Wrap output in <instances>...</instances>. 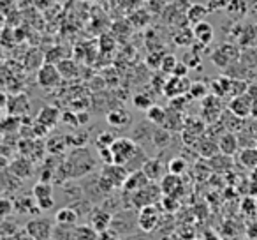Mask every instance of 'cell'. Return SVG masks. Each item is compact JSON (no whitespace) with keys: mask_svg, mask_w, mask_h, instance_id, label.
I'll return each mask as SVG.
<instances>
[{"mask_svg":"<svg viewBox=\"0 0 257 240\" xmlns=\"http://www.w3.org/2000/svg\"><path fill=\"white\" fill-rule=\"evenodd\" d=\"M190 67L185 64L183 60L178 62V65L175 67V71H173V76H178V78H187V74H189Z\"/></svg>","mask_w":257,"mask_h":240,"instance_id":"cell-35","label":"cell"},{"mask_svg":"<svg viewBox=\"0 0 257 240\" xmlns=\"http://www.w3.org/2000/svg\"><path fill=\"white\" fill-rule=\"evenodd\" d=\"M187 94H189V97H192V99H204V97L208 96V87L204 85V83L194 82Z\"/></svg>","mask_w":257,"mask_h":240,"instance_id":"cell-29","label":"cell"},{"mask_svg":"<svg viewBox=\"0 0 257 240\" xmlns=\"http://www.w3.org/2000/svg\"><path fill=\"white\" fill-rule=\"evenodd\" d=\"M227 13L232 20H239L246 15V2L245 0H231L229 2V8H227Z\"/></svg>","mask_w":257,"mask_h":240,"instance_id":"cell-23","label":"cell"},{"mask_svg":"<svg viewBox=\"0 0 257 240\" xmlns=\"http://www.w3.org/2000/svg\"><path fill=\"white\" fill-rule=\"evenodd\" d=\"M141 170H143V173L148 177L150 182L162 180V177H164L162 175V173H164V166H162V163L159 161V159H148V161H145Z\"/></svg>","mask_w":257,"mask_h":240,"instance_id":"cell-19","label":"cell"},{"mask_svg":"<svg viewBox=\"0 0 257 240\" xmlns=\"http://www.w3.org/2000/svg\"><path fill=\"white\" fill-rule=\"evenodd\" d=\"M133 104L136 110L140 111H148L152 106H154V101H152V97L148 96V94L141 92V94H136V96L133 97Z\"/></svg>","mask_w":257,"mask_h":240,"instance_id":"cell-26","label":"cell"},{"mask_svg":"<svg viewBox=\"0 0 257 240\" xmlns=\"http://www.w3.org/2000/svg\"><path fill=\"white\" fill-rule=\"evenodd\" d=\"M182 187V180H180V175H175V173H168V175L162 177L161 180V191L164 193V196H175L176 193Z\"/></svg>","mask_w":257,"mask_h":240,"instance_id":"cell-20","label":"cell"},{"mask_svg":"<svg viewBox=\"0 0 257 240\" xmlns=\"http://www.w3.org/2000/svg\"><path fill=\"white\" fill-rule=\"evenodd\" d=\"M106 120L111 127H114V129H123V127H127L128 124H131V113L125 111L123 108H116V110L107 113Z\"/></svg>","mask_w":257,"mask_h":240,"instance_id":"cell-13","label":"cell"},{"mask_svg":"<svg viewBox=\"0 0 257 240\" xmlns=\"http://www.w3.org/2000/svg\"><path fill=\"white\" fill-rule=\"evenodd\" d=\"M97 236H99V233L90 224L76 226L74 229V240H97Z\"/></svg>","mask_w":257,"mask_h":240,"instance_id":"cell-25","label":"cell"},{"mask_svg":"<svg viewBox=\"0 0 257 240\" xmlns=\"http://www.w3.org/2000/svg\"><path fill=\"white\" fill-rule=\"evenodd\" d=\"M32 196L36 198L41 212H48L51 208H55V196H53V186H51V182L39 180L32 187Z\"/></svg>","mask_w":257,"mask_h":240,"instance_id":"cell-3","label":"cell"},{"mask_svg":"<svg viewBox=\"0 0 257 240\" xmlns=\"http://www.w3.org/2000/svg\"><path fill=\"white\" fill-rule=\"evenodd\" d=\"M196 41V36H194V30H180L175 36V43L176 46H190V44Z\"/></svg>","mask_w":257,"mask_h":240,"instance_id":"cell-28","label":"cell"},{"mask_svg":"<svg viewBox=\"0 0 257 240\" xmlns=\"http://www.w3.org/2000/svg\"><path fill=\"white\" fill-rule=\"evenodd\" d=\"M25 231H27V235H30L36 240H48L53 236L55 226H53V222H51V219L39 217V215H37V217L30 219V221L27 222Z\"/></svg>","mask_w":257,"mask_h":240,"instance_id":"cell-2","label":"cell"},{"mask_svg":"<svg viewBox=\"0 0 257 240\" xmlns=\"http://www.w3.org/2000/svg\"><path fill=\"white\" fill-rule=\"evenodd\" d=\"M190 85L192 82H189V78H178V76H173L171 79L164 83V94L171 99L175 97H182L185 92L190 90Z\"/></svg>","mask_w":257,"mask_h":240,"instance_id":"cell-8","label":"cell"},{"mask_svg":"<svg viewBox=\"0 0 257 240\" xmlns=\"http://www.w3.org/2000/svg\"><path fill=\"white\" fill-rule=\"evenodd\" d=\"M178 62L180 60L175 55H164L161 62V71L166 72V74H173V71H175V67L178 65Z\"/></svg>","mask_w":257,"mask_h":240,"instance_id":"cell-30","label":"cell"},{"mask_svg":"<svg viewBox=\"0 0 257 240\" xmlns=\"http://www.w3.org/2000/svg\"><path fill=\"white\" fill-rule=\"evenodd\" d=\"M0 205H2V217L4 219H8L15 212V201H9L8 198H4V200L0 201Z\"/></svg>","mask_w":257,"mask_h":240,"instance_id":"cell-34","label":"cell"},{"mask_svg":"<svg viewBox=\"0 0 257 240\" xmlns=\"http://www.w3.org/2000/svg\"><path fill=\"white\" fill-rule=\"evenodd\" d=\"M74 229H76V226H60V224H55L53 236L57 240H74Z\"/></svg>","mask_w":257,"mask_h":240,"instance_id":"cell-27","label":"cell"},{"mask_svg":"<svg viewBox=\"0 0 257 240\" xmlns=\"http://www.w3.org/2000/svg\"><path fill=\"white\" fill-rule=\"evenodd\" d=\"M114 140H116V138L113 136V133L104 131V133H100L99 136H97V148H109L111 145L114 143Z\"/></svg>","mask_w":257,"mask_h":240,"instance_id":"cell-31","label":"cell"},{"mask_svg":"<svg viewBox=\"0 0 257 240\" xmlns=\"http://www.w3.org/2000/svg\"><path fill=\"white\" fill-rule=\"evenodd\" d=\"M58 120H60V111H58L57 108L55 106H43L39 111V115H37L36 122L43 124V126L48 127V129H53V127L57 126Z\"/></svg>","mask_w":257,"mask_h":240,"instance_id":"cell-12","label":"cell"},{"mask_svg":"<svg viewBox=\"0 0 257 240\" xmlns=\"http://www.w3.org/2000/svg\"><path fill=\"white\" fill-rule=\"evenodd\" d=\"M185 168H187L185 161H183V159H180V157L171 159V161H169V165H168L169 173H175V175H180V177L183 175V172H185Z\"/></svg>","mask_w":257,"mask_h":240,"instance_id":"cell-32","label":"cell"},{"mask_svg":"<svg viewBox=\"0 0 257 240\" xmlns=\"http://www.w3.org/2000/svg\"><path fill=\"white\" fill-rule=\"evenodd\" d=\"M252 103H253V99L248 96V94L234 96L231 99V103H229V111H231L236 118L252 117Z\"/></svg>","mask_w":257,"mask_h":240,"instance_id":"cell-6","label":"cell"},{"mask_svg":"<svg viewBox=\"0 0 257 240\" xmlns=\"http://www.w3.org/2000/svg\"><path fill=\"white\" fill-rule=\"evenodd\" d=\"M210 15V9H208L206 4H190L189 9H187L185 16H187V22L190 25H197L201 22H206V16Z\"/></svg>","mask_w":257,"mask_h":240,"instance_id":"cell-14","label":"cell"},{"mask_svg":"<svg viewBox=\"0 0 257 240\" xmlns=\"http://www.w3.org/2000/svg\"><path fill=\"white\" fill-rule=\"evenodd\" d=\"M231 79L229 78H225V76H220V78H217L213 83H211V92L215 94V96H218V97H222V96H225V94L231 90Z\"/></svg>","mask_w":257,"mask_h":240,"instance_id":"cell-24","label":"cell"},{"mask_svg":"<svg viewBox=\"0 0 257 240\" xmlns=\"http://www.w3.org/2000/svg\"><path fill=\"white\" fill-rule=\"evenodd\" d=\"M48 240H57V238H55V236H51V238H48Z\"/></svg>","mask_w":257,"mask_h":240,"instance_id":"cell-39","label":"cell"},{"mask_svg":"<svg viewBox=\"0 0 257 240\" xmlns=\"http://www.w3.org/2000/svg\"><path fill=\"white\" fill-rule=\"evenodd\" d=\"M238 50H236V46H232V44H222V46H218L217 50L213 51V55H211V60H213V64L217 65V67H227L231 62H234L236 58H238Z\"/></svg>","mask_w":257,"mask_h":240,"instance_id":"cell-7","label":"cell"},{"mask_svg":"<svg viewBox=\"0 0 257 240\" xmlns=\"http://www.w3.org/2000/svg\"><path fill=\"white\" fill-rule=\"evenodd\" d=\"M97 240H120V235H118L116 229H106V231H100Z\"/></svg>","mask_w":257,"mask_h":240,"instance_id":"cell-36","label":"cell"},{"mask_svg":"<svg viewBox=\"0 0 257 240\" xmlns=\"http://www.w3.org/2000/svg\"><path fill=\"white\" fill-rule=\"evenodd\" d=\"M252 117L257 118V99H253V103H252Z\"/></svg>","mask_w":257,"mask_h":240,"instance_id":"cell-38","label":"cell"},{"mask_svg":"<svg viewBox=\"0 0 257 240\" xmlns=\"http://www.w3.org/2000/svg\"><path fill=\"white\" fill-rule=\"evenodd\" d=\"M238 161L243 168L246 170H253L257 168V148L255 147H245L239 150L238 154Z\"/></svg>","mask_w":257,"mask_h":240,"instance_id":"cell-21","label":"cell"},{"mask_svg":"<svg viewBox=\"0 0 257 240\" xmlns=\"http://www.w3.org/2000/svg\"><path fill=\"white\" fill-rule=\"evenodd\" d=\"M192 30H194V36H196V41L201 46H208L213 41V27L208 22L197 23V25L192 27Z\"/></svg>","mask_w":257,"mask_h":240,"instance_id":"cell-16","label":"cell"},{"mask_svg":"<svg viewBox=\"0 0 257 240\" xmlns=\"http://www.w3.org/2000/svg\"><path fill=\"white\" fill-rule=\"evenodd\" d=\"M15 212H18L20 215H25V214H32L37 215L41 212L39 205H37L36 198H29V196H22L20 200L15 201Z\"/></svg>","mask_w":257,"mask_h":240,"instance_id":"cell-17","label":"cell"},{"mask_svg":"<svg viewBox=\"0 0 257 240\" xmlns=\"http://www.w3.org/2000/svg\"><path fill=\"white\" fill-rule=\"evenodd\" d=\"M111 152H113L114 165L127 166L128 163L136 157V154H140V147L131 138H116L114 143L111 145Z\"/></svg>","mask_w":257,"mask_h":240,"instance_id":"cell-1","label":"cell"},{"mask_svg":"<svg viewBox=\"0 0 257 240\" xmlns=\"http://www.w3.org/2000/svg\"><path fill=\"white\" fill-rule=\"evenodd\" d=\"M79 219V212L74 207H62L55 214V224L60 226H76Z\"/></svg>","mask_w":257,"mask_h":240,"instance_id":"cell-15","label":"cell"},{"mask_svg":"<svg viewBox=\"0 0 257 240\" xmlns=\"http://www.w3.org/2000/svg\"><path fill=\"white\" fill-rule=\"evenodd\" d=\"M218 152L225 157H231V155L238 154L239 150V140L234 133H224L220 138H218Z\"/></svg>","mask_w":257,"mask_h":240,"instance_id":"cell-10","label":"cell"},{"mask_svg":"<svg viewBox=\"0 0 257 240\" xmlns=\"http://www.w3.org/2000/svg\"><path fill=\"white\" fill-rule=\"evenodd\" d=\"M88 224L92 226L97 233L106 231V229H109L111 224H113V215H111L109 212L102 210V208H93V210L90 212Z\"/></svg>","mask_w":257,"mask_h":240,"instance_id":"cell-9","label":"cell"},{"mask_svg":"<svg viewBox=\"0 0 257 240\" xmlns=\"http://www.w3.org/2000/svg\"><path fill=\"white\" fill-rule=\"evenodd\" d=\"M147 186H150V180H148V177L143 173V170L140 168L128 173L127 180H125V184H123V189L131 191V193H138V191L145 189Z\"/></svg>","mask_w":257,"mask_h":240,"instance_id":"cell-11","label":"cell"},{"mask_svg":"<svg viewBox=\"0 0 257 240\" xmlns=\"http://www.w3.org/2000/svg\"><path fill=\"white\" fill-rule=\"evenodd\" d=\"M62 120H64L65 124H71V122H72V124H74V126H79L78 117H76L74 113H69V111H67V113L62 115Z\"/></svg>","mask_w":257,"mask_h":240,"instance_id":"cell-37","label":"cell"},{"mask_svg":"<svg viewBox=\"0 0 257 240\" xmlns=\"http://www.w3.org/2000/svg\"><path fill=\"white\" fill-rule=\"evenodd\" d=\"M9 172L13 173L15 177H18V179H29L30 175H32V163H30V159L27 157H18L15 159V161L11 163V166H9Z\"/></svg>","mask_w":257,"mask_h":240,"instance_id":"cell-18","label":"cell"},{"mask_svg":"<svg viewBox=\"0 0 257 240\" xmlns=\"http://www.w3.org/2000/svg\"><path fill=\"white\" fill-rule=\"evenodd\" d=\"M62 79V72L60 69L55 64H50V62H44L43 65L37 71V83H39L43 89H53L60 83Z\"/></svg>","mask_w":257,"mask_h":240,"instance_id":"cell-4","label":"cell"},{"mask_svg":"<svg viewBox=\"0 0 257 240\" xmlns=\"http://www.w3.org/2000/svg\"><path fill=\"white\" fill-rule=\"evenodd\" d=\"M159 224V210L155 208V205H147V207H141L140 215H138V226H140L141 231L150 233L157 228Z\"/></svg>","mask_w":257,"mask_h":240,"instance_id":"cell-5","label":"cell"},{"mask_svg":"<svg viewBox=\"0 0 257 240\" xmlns=\"http://www.w3.org/2000/svg\"><path fill=\"white\" fill-rule=\"evenodd\" d=\"M229 2L231 0H208L206 6L210 9V13H220V11H227Z\"/></svg>","mask_w":257,"mask_h":240,"instance_id":"cell-33","label":"cell"},{"mask_svg":"<svg viewBox=\"0 0 257 240\" xmlns=\"http://www.w3.org/2000/svg\"><path fill=\"white\" fill-rule=\"evenodd\" d=\"M145 113H147L148 122L155 124V126H164V124L168 122V113H166L164 108L159 106V104H154V106L148 111H145Z\"/></svg>","mask_w":257,"mask_h":240,"instance_id":"cell-22","label":"cell"}]
</instances>
